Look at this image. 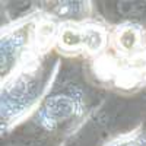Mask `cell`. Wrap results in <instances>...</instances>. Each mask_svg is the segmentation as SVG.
Listing matches in <instances>:
<instances>
[{
	"label": "cell",
	"instance_id": "6da1fadb",
	"mask_svg": "<svg viewBox=\"0 0 146 146\" xmlns=\"http://www.w3.org/2000/svg\"><path fill=\"white\" fill-rule=\"evenodd\" d=\"M62 62L50 54L36 57L0 82V129L7 135L40 111L58 76Z\"/></svg>",
	"mask_w": 146,
	"mask_h": 146
},
{
	"label": "cell",
	"instance_id": "7a4b0ae2",
	"mask_svg": "<svg viewBox=\"0 0 146 146\" xmlns=\"http://www.w3.org/2000/svg\"><path fill=\"white\" fill-rule=\"evenodd\" d=\"M91 75L102 88L123 95L146 89V48L131 56H117L107 51L89 62Z\"/></svg>",
	"mask_w": 146,
	"mask_h": 146
},
{
	"label": "cell",
	"instance_id": "3957f363",
	"mask_svg": "<svg viewBox=\"0 0 146 146\" xmlns=\"http://www.w3.org/2000/svg\"><path fill=\"white\" fill-rule=\"evenodd\" d=\"M40 9L6 23L0 31V82L40 57L36 53V23Z\"/></svg>",
	"mask_w": 146,
	"mask_h": 146
},
{
	"label": "cell",
	"instance_id": "277c9868",
	"mask_svg": "<svg viewBox=\"0 0 146 146\" xmlns=\"http://www.w3.org/2000/svg\"><path fill=\"white\" fill-rule=\"evenodd\" d=\"M82 100L76 94H57L47 98L40 111L36 113V118L42 129L54 133L78 120L82 114Z\"/></svg>",
	"mask_w": 146,
	"mask_h": 146
},
{
	"label": "cell",
	"instance_id": "5b68a950",
	"mask_svg": "<svg viewBox=\"0 0 146 146\" xmlns=\"http://www.w3.org/2000/svg\"><path fill=\"white\" fill-rule=\"evenodd\" d=\"M146 48V29L137 22L117 23L110 32V50L117 56H131Z\"/></svg>",
	"mask_w": 146,
	"mask_h": 146
},
{
	"label": "cell",
	"instance_id": "8992f818",
	"mask_svg": "<svg viewBox=\"0 0 146 146\" xmlns=\"http://www.w3.org/2000/svg\"><path fill=\"white\" fill-rule=\"evenodd\" d=\"M110 28L100 19L83 22V58L92 60L101 57L110 50Z\"/></svg>",
	"mask_w": 146,
	"mask_h": 146
},
{
	"label": "cell",
	"instance_id": "52a82bcc",
	"mask_svg": "<svg viewBox=\"0 0 146 146\" xmlns=\"http://www.w3.org/2000/svg\"><path fill=\"white\" fill-rule=\"evenodd\" d=\"M54 51L63 57H83V22L58 23Z\"/></svg>",
	"mask_w": 146,
	"mask_h": 146
},
{
	"label": "cell",
	"instance_id": "ba28073f",
	"mask_svg": "<svg viewBox=\"0 0 146 146\" xmlns=\"http://www.w3.org/2000/svg\"><path fill=\"white\" fill-rule=\"evenodd\" d=\"M41 9L54 18L58 23L85 22L94 19L92 2H50Z\"/></svg>",
	"mask_w": 146,
	"mask_h": 146
},
{
	"label": "cell",
	"instance_id": "9c48e42d",
	"mask_svg": "<svg viewBox=\"0 0 146 146\" xmlns=\"http://www.w3.org/2000/svg\"><path fill=\"white\" fill-rule=\"evenodd\" d=\"M104 146H146V127L139 124L135 129L110 139Z\"/></svg>",
	"mask_w": 146,
	"mask_h": 146
}]
</instances>
